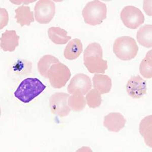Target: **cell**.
I'll return each mask as SVG.
<instances>
[{"label": "cell", "mask_w": 152, "mask_h": 152, "mask_svg": "<svg viewBox=\"0 0 152 152\" xmlns=\"http://www.w3.org/2000/svg\"><path fill=\"white\" fill-rule=\"evenodd\" d=\"M121 19L127 28L137 29L145 22V16L140 9L133 6L125 7L121 11Z\"/></svg>", "instance_id": "obj_6"}, {"label": "cell", "mask_w": 152, "mask_h": 152, "mask_svg": "<svg viewBox=\"0 0 152 152\" xmlns=\"http://www.w3.org/2000/svg\"><path fill=\"white\" fill-rule=\"evenodd\" d=\"M19 36L14 30H6L0 39L1 48L5 52H13L19 45Z\"/></svg>", "instance_id": "obj_12"}, {"label": "cell", "mask_w": 152, "mask_h": 152, "mask_svg": "<svg viewBox=\"0 0 152 152\" xmlns=\"http://www.w3.org/2000/svg\"><path fill=\"white\" fill-rule=\"evenodd\" d=\"M46 88L37 78H26L21 82L14 92V96L23 103H28L40 95Z\"/></svg>", "instance_id": "obj_2"}, {"label": "cell", "mask_w": 152, "mask_h": 152, "mask_svg": "<svg viewBox=\"0 0 152 152\" xmlns=\"http://www.w3.org/2000/svg\"><path fill=\"white\" fill-rule=\"evenodd\" d=\"M70 95L64 92H56L49 99V105L52 114H57L61 117L67 116L71 109L68 105L67 100Z\"/></svg>", "instance_id": "obj_9"}, {"label": "cell", "mask_w": 152, "mask_h": 152, "mask_svg": "<svg viewBox=\"0 0 152 152\" xmlns=\"http://www.w3.org/2000/svg\"><path fill=\"white\" fill-rule=\"evenodd\" d=\"M138 47L133 38L129 36L118 38L113 45V51L122 61H130L136 57Z\"/></svg>", "instance_id": "obj_4"}, {"label": "cell", "mask_w": 152, "mask_h": 152, "mask_svg": "<svg viewBox=\"0 0 152 152\" xmlns=\"http://www.w3.org/2000/svg\"><path fill=\"white\" fill-rule=\"evenodd\" d=\"M83 45L80 39L76 38L71 40L64 50V57L68 60H75L79 57L83 52Z\"/></svg>", "instance_id": "obj_13"}, {"label": "cell", "mask_w": 152, "mask_h": 152, "mask_svg": "<svg viewBox=\"0 0 152 152\" xmlns=\"http://www.w3.org/2000/svg\"><path fill=\"white\" fill-rule=\"evenodd\" d=\"M92 81L94 88L101 94L109 93L112 87V80L105 75L95 74Z\"/></svg>", "instance_id": "obj_14"}, {"label": "cell", "mask_w": 152, "mask_h": 152, "mask_svg": "<svg viewBox=\"0 0 152 152\" xmlns=\"http://www.w3.org/2000/svg\"><path fill=\"white\" fill-rule=\"evenodd\" d=\"M84 64L92 74H104L107 69V61L102 59V49L96 42L88 45L83 54Z\"/></svg>", "instance_id": "obj_1"}, {"label": "cell", "mask_w": 152, "mask_h": 152, "mask_svg": "<svg viewBox=\"0 0 152 152\" xmlns=\"http://www.w3.org/2000/svg\"><path fill=\"white\" fill-rule=\"evenodd\" d=\"M128 95L133 99H140L147 92V84L145 80L139 75L132 76L126 85Z\"/></svg>", "instance_id": "obj_10"}, {"label": "cell", "mask_w": 152, "mask_h": 152, "mask_svg": "<svg viewBox=\"0 0 152 152\" xmlns=\"http://www.w3.org/2000/svg\"><path fill=\"white\" fill-rule=\"evenodd\" d=\"M15 12V18L17 20V23L20 24L21 26L26 25L29 26L31 23L35 21L34 12L31 10V8L28 6H21L16 9Z\"/></svg>", "instance_id": "obj_15"}, {"label": "cell", "mask_w": 152, "mask_h": 152, "mask_svg": "<svg viewBox=\"0 0 152 152\" xmlns=\"http://www.w3.org/2000/svg\"><path fill=\"white\" fill-rule=\"evenodd\" d=\"M152 26L145 24L138 29L137 38L138 43L143 47L149 48L152 46Z\"/></svg>", "instance_id": "obj_18"}, {"label": "cell", "mask_w": 152, "mask_h": 152, "mask_svg": "<svg viewBox=\"0 0 152 152\" xmlns=\"http://www.w3.org/2000/svg\"><path fill=\"white\" fill-rule=\"evenodd\" d=\"M49 38L54 43L57 45H64L71 39V37L67 36V32L59 27H51L48 29Z\"/></svg>", "instance_id": "obj_16"}, {"label": "cell", "mask_w": 152, "mask_h": 152, "mask_svg": "<svg viewBox=\"0 0 152 152\" xmlns=\"http://www.w3.org/2000/svg\"><path fill=\"white\" fill-rule=\"evenodd\" d=\"M1 11H2L3 13V18H4V19L5 18V19H3V22L1 24V29H2L3 28L6 26L7 24V23H8V12H7V11H6L5 9L1 8ZM1 21H2L3 19H1Z\"/></svg>", "instance_id": "obj_23"}, {"label": "cell", "mask_w": 152, "mask_h": 152, "mask_svg": "<svg viewBox=\"0 0 152 152\" xmlns=\"http://www.w3.org/2000/svg\"><path fill=\"white\" fill-rule=\"evenodd\" d=\"M107 8L105 3L94 0L87 4L82 10L84 21L91 26L100 24L107 18Z\"/></svg>", "instance_id": "obj_3"}, {"label": "cell", "mask_w": 152, "mask_h": 152, "mask_svg": "<svg viewBox=\"0 0 152 152\" xmlns=\"http://www.w3.org/2000/svg\"><path fill=\"white\" fill-rule=\"evenodd\" d=\"M60 62L58 59L51 55H45L40 59L38 63V69L42 76L48 78V71L54 64Z\"/></svg>", "instance_id": "obj_19"}, {"label": "cell", "mask_w": 152, "mask_h": 152, "mask_svg": "<svg viewBox=\"0 0 152 152\" xmlns=\"http://www.w3.org/2000/svg\"><path fill=\"white\" fill-rule=\"evenodd\" d=\"M67 104L72 111L79 112L85 108L86 100L83 95H72L68 99Z\"/></svg>", "instance_id": "obj_21"}, {"label": "cell", "mask_w": 152, "mask_h": 152, "mask_svg": "<svg viewBox=\"0 0 152 152\" xmlns=\"http://www.w3.org/2000/svg\"><path fill=\"white\" fill-rule=\"evenodd\" d=\"M71 76L69 68L61 62L53 64L49 69V81L54 88L61 89L65 86Z\"/></svg>", "instance_id": "obj_5"}, {"label": "cell", "mask_w": 152, "mask_h": 152, "mask_svg": "<svg viewBox=\"0 0 152 152\" xmlns=\"http://www.w3.org/2000/svg\"><path fill=\"white\" fill-rule=\"evenodd\" d=\"M152 116L150 115L144 118L140 122L139 131L143 137L147 145L152 147Z\"/></svg>", "instance_id": "obj_17"}, {"label": "cell", "mask_w": 152, "mask_h": 152, "mask_svg": "<svg viewBox=\"0 0 152 152\" xmlns=\"http://www.w3.org/2000/svg\"><path fill=\"white\" fill-rule=\"evenodd\" d=\"M152 50H150L147 52L139 68L140 74L146 79H150L152 77Z\"/></svg>", "instance_id": "obj_20"}, {"label": "cell", "mask_w": 152, "mask_h": 152, "mask_svg": "<svg viewBox=\"0 0 152 152\" xmlns=\"http://www.w3.org/2000/svg\"><path fill=\"white\" fill-rule=\"evenodd\" d=\"M92 87L91 80L86 75L82 73L74 76L67 87V91L72 95H84Z\"/></svg>", "instance_id": "obj_8"}, {"label": "cell", "mask_w": 152, "mask_h": 152, "mask_svg": "<svg viewBox=\"0 0 152 152\" xmlns=\"http://www.w3.org/2000/svg\"><path fill=\"white\" fill-rule=\"evenodd\" d=\"M85 99L89 107L92 109L99 107L102 102L101 94L95 89L88 92Z\"/></svg>", "instance_id": "obj_22"}, {"label": "cell", "mask_w": 152, "mask_h": 152, "mask_svg": "<svg viewBox=\"0 0 152 152\" xmlns=\"http://www.w3.org/2000/svg\"><path fill=\"white\" fill-rule=\"evenodd\" d=\"M126 122L119 113H111L104 118V125L110 132H118L124 127Z\"/></svg>", "instance_id": "obj_11"}, {"label": "cell", "mask_w": 152, "mask_h": 152, "mask_svg": "<svg viewBox=\"0 0 152 152\" xmlns=\"http://www.w3.org/2000/svg\"><path fill=\"white\" fill-rule=\"evenodd\" d=\"M36 20L41 24L50 23L56 14L55 3L50 0H40L35 5Z\"/></svg>", "instance_id": "obj_7"}]
</instances>
